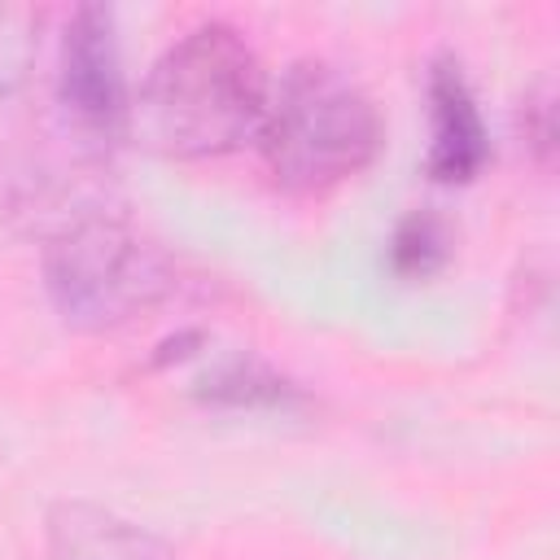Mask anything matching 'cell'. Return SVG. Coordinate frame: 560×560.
Wrapping results in <instances>:
<instances>
[{"label": "cell", "instance_id": "obj_1", "mask_svg": "<svg viewBox=\"0 0 560 560\" xmlns=\"http://www.w3.org/2000/svg\"><path fill=\"white\" fill-rule=\"evenodd\" d=\"M271 79L228 22L184 31L149 70L131 122L166 158H219L258 136Z\"/></svg>", "mask_w": 560, "mask_h": 560}, {"label": "cell", "instance_id": "obj_2", "mask_svg": "<svg viewBox=\"0 0 560 560\" xmlns=\"http://www.w3.org/2000/svg\"><path fill=\"white\" fill-rule=\"evenodd\" d=\"M258 144L271 179L311 197L337 188L376 158L381 114L341 66L302 57L271 83Z\"/></svg>", "mask_w": 560, "mask_h": 560}, {"label": "cell", "instance_id": "obj_3", "mask_svg": "<svg viewBox=\"0 0 560 560\" xmlns=\"http://www.w3.org/2000/svg\"><path fill=\"white\" fill-rule=\"evenodd\" d=\"M44 284L70 328L105 332L171 298L166 254L118 214H74L44 245Z\"/></svg>", "mask_w": 560, "mask_h": 560}, {"label": "cell", "instance_id": "obj_4", "mask_svg": "<svg viewBox=\"0 0 560 560\" xmlns=\"http://www.w3.org/2000/svg\"><path fill=\"white\" fill-rule=\"evenodd\" d=\"M57 96L66 114L92 136H118L127 127V79L118 57L114 13L105 4H79L61 35Z\"/></svg>", "mask_w": 560, "mask_h": 560}, {"label": "cell", "instance_id": "obj_5", "mask_svg": "<svg viewBox=\"0 0 560 560\" xmlns=\"http://www.w3.org/2000/svg\"><path fill=\"white\" fill-rule=\"evenodd\" d=\"M429 92V158L424 171L438 184H468L490 158V136L455 52H438L424 74Z\"/></svg>", "mask_w": 560, "mask_h": 560}, {"label": "cell", "instance_id": "obj_6", "mask_svg": "<svg viewBox=\"0 0 560 560\" xmlns=\"http://www.w3.org/2000/svg\"><path fill=\"white\" fill-rule=\"evenodd\" d=\"M52 560H171V542L114 508L88 499H61L44 521Z\"/></svg>", "mask_w": 560, "mask_h": 560}, {"label": "cell", "instance_id": "obj_7", "mask_svg": "<svg viewBox=\"0 0 560 560\" xmlns=\"http://www.w3.org/2000/svg\"><path fill=\"white\" fill-rule=\"evenodd\" d=\"M451 258V228L438 210H411L389 236V267L402 280H429Z\"/></svg>", "mask_w": 560, "mask_h": 560}, {"label": "cell", "instance_id": "obj_8", "mask_svg": "<svg viewBox=\"0 0 560 560\" xmlns=\"http://www.w3.org/2000/svg\"><path fill=\"white\" fill-rule=\"evenodd\" d=\"M39 13L31 4H0V96H9L35 66Z\"/></svg>", "mask_w": 560, "mask_h": 560}, {"label": "cell", "instance_id": "obj_9", "mask_svg": "<svg viewBox=\"0 0 560 560\" xmlns=\"http://www.w3.org/2000/svg\"><path fill=\"white\" fill-rule=\"evenodd\" d=\"M289 394H293V389H289L271 368H262V363H254V359L228 363L223 372H214V381H210V389H206V398H214V402H236V407L284 402Z\"/></svg>", "mask_w": 560, "mask_h": 560}, {"label": "cell", "instance_id": "obj_10", "mask_svg": "<svg viewBox=\"0 0 560 560\" xmlns=\"http://www.w3.org/2000/svg\"><path fill=\"white\" fill-rule=\"evenodd\" d=\"M521 131H525V144L534 149V158L538 162H551V149H556V109H551L547 88L542 92H529L521 101Z\"/></svg>", "mask_w": 560, "mask_h": 560}]
</instances>
